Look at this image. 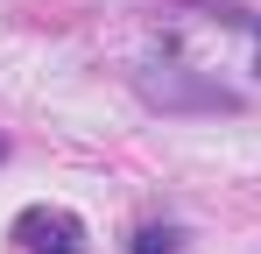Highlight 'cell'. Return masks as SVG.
I'll return each mask as SVG.
<instances>
[{
    "instance_id": "cell-1",
    "label": "cell",
    "mask_w": 261,
    "mask_h": 254,
    "mask_svg": "<svg viewBox=\"0 0 261 254\" xmlns=\"http://www.w3.org/2000/svg\"><path fill=\"white\" fill-rule=\"evenodd\" d=\"M134 92L155 113H240V92H226L219 78L191 71V64H163V57L134 71Z\"/></svg>"
},
{
    "instance_id": "cell-2",
    "label": "cell",
    "mask_w": 261,
    "mask_h": 254,
    "mask_svg": "<svg viewBox=\"0 0 261 254\" xmlns=\"http://www.w3.org/2000/svg\"><path fill=\"white\" fill-rule=\"evenodd\" d=\"M14 240L29 254H85V226L71 212H57V205H29L14 219Z\"/></svg>"
},
{
    "instance_id": "cell-3",
    "label": "cell",
    "mask_w": 261,
    "mask_h": 254,
    "mask_svg": "<svg viewBox=\"0 0 261 254\" xmlns=\"http://www.w3.org/2000/svg\"><path fill=\"white\" fill-rule=\"evenodd\" d=\"M134 254H184V233L176 226H141L134 233Z\"/></svg>"
},
{
    "instance_id": "cell-4",
    "label": "cell",
    "mask_w": 261,
    "mask_h": 254,
    "mask_svg": "<svg viewBox=\"0 0 261 254\" xmlns=\"http://www.w3.org/2000/svg\"><path fill=\"white\" fill-rule=\"evenodd\" d=\"M0 156H7V141H0Z\"/></svg>"
}]
</instances>
